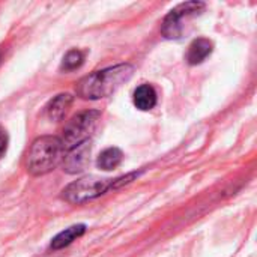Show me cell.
<instances>
[{"label": "cell", "mask_w": 257, "mask_h": 257, "mask_svg": "<svg viewBox=\"0 0 257 257\" xmlns=\"http://www.w3.org/2000/svg\"><path fill=\"white\" fill-rule=\"evenodd\" d=\"M134 105L142 111H149L157 105V92L151 84H140L134 90Z\"/></svg>", "instance_id": "ba28073f"}, {"label": "cell", "mask_w": 257, "mask_h": 257, "mask_svg": "<svg viewBox=\"0 0 257 257\" xmlns=\"http://www.w3.org/2000/svg\"><path fill=\"white\" fill-rule=\"evenodd\" d=\"M99 117H101V113L96 110H87V111H83V113H78L77 116H74L65 125L63 134L60 139L65 151L87 142L90 139V136L93 134V131L96 130Z\"/></svg>", "instance_id": "3957f363"}, {"label": "cell", "mask_w": 257, "mask_h": 257, "mask_svg": "<svg viewBox=\"0 0 257 257\" xmlns=\"http://www.w3.org/2000/svg\"><path fill=\"white\" fill-rule=\"evenodd\" d=\"M8 142H9V137H8V133L3 126H0V160L5 157L6 154V149H8Z\"/></svg>", "instance_id": "4fadbf2b"}, {"label": "cell", "mask_w": 257, "mask_h": 257, "mask_svg": "<svg viewBox=\"0 0 257 257\" xmlns=\"http://www.w3.org/2000/svg\"><path fill=\"white\" fill-rule=\"evenodd\" d=\"M65 148L59 137L44 136L36 139L27 152V172L42 176L53 172L63 160Z\"/></svg>", "instance_id": "7a4b0ae2"}, {"label": "cell", "mask_w": 257, "mask_h": 257, "mask_svg": "<svg viewBox=\"0 0 257 257\" xmlns=\"http://www.w3.org/2000/svg\"><path fill=\"white\" fill-rule=\"evenodd\" d=\"M83 60H84V54L80 50H71L65 54L60 69L62 71H74L81 66Z\"/></svg>", "instance_id": "7c38bea8"}, {"label": "cell", "mask_w": 257, "mask_h": 257, "mask_svg": "<svg viewBox=\"0 0 257 257\" xmlns=\"http://www.w3.org/2000/svg\"><path fill=\"white\" fill-rule=\"evenodd\" d=\"M90 142H84L75 148H71L68 149V152L65 154L62 163H63V170L71 173V175H75V173H81L87 164H89V160H90Z\"/></svg>", "instance_id": "8992f818"}, {"label": "cell", "mask_w": 257, "mask_h": 257, "mask_svg": "<svg viewBox=\"0 0 257 257\" xmlns=\"http://www.w3.org/2000/svg\"><path fill=\"white\" fill-rule=\"evenodd\" d=\"M205 9L202 2H185L173 8L161 24V33L167 39H179L184 35L185 23Z\"/></svg>", "instance_id": "5b68a950"}, {"label": "cell", "mask_w": 257, "mask_h": 257, "mask_svg": "<svg viewBox=\"0 0 257 257\" xmlns=\"http://www.w3.org/2000/svg\"><path fill=\"white\" fill-rule=\"evenodd\" d=\"M212 42L206 38H197L194 39L187 51V62L190 65H199L202 63L211 53H212Z\"/></svg>", "instance_id": "52a82bcc"}, {"label": "cell", "mask_w": 257, "mask_h": 257, "mask_svg": "<svg viewBox=\"0 0 257 257\" xmlns=\"http://www.w3.org/2000/svg\"><path fill=\"white\" fill-rule=\"evenodd\" d=\"M122 160H123V154L119 148H107L99 154V157L96 160V166L101 170L108 172V170H113L117 166H120Z\"/></svg>", "instance_id": "8fae6325"}, {"label": "cell", "mask_w": 257, "mask_h": 257, "mask_svg": "<svg viewBox=\"0 0 257 257\" xmlns=\"http://www.w3.org/2000/svg\"><path fill=\"white\" fill-rule=\"evenodd\" d=\"M84 232H86V226H84V224L71 226V227L65 229L63 232H60L59 235H56V236L51 239L50 247H51L53 250H62V248L68 247L69 244H72L77 238L83 236Z\"/></svg>", "instance_id": "30bf717a"}, {"label": "cell", "mask_w": 257, "mask_h": 257, "mask_svg": "<svg viewBox=\"0 0 257 257\" xmlns=\"http://www.w3.org/2000/svg\"><path fill=\"white\" fill-rule=\"evenodd\" d=\"M72 101H74V96L71 93H60V95H57L47 105V116L51 120H56V122L62 120L65 117L66 111L69 110Z\"/></svg>", "instance_id": "9c48e42d"}, {"label": "cell", "mask_w": 257, "mask_h": 257, "mask_svg": "<svg viewBox=\"0 0 257 257\" xmlns=\"http://www.w3.org/2000/svg\"><path fill=\"white\" fill-rule=\"evenodd\" d=\"M134 74V66L130 63H120L101 71H95L83 77L77 83V95L83 99H101L114 93L123 83H126Z\"/></svg>", "instance_id": "6da1fadb"}, {"label": "cell", "mask_w": 257, "mask_h": 257, "mask_svg": "<svg viewBox=\"0 0 257 257\" xmlns=\"http://www.w3.org/2000/svg\"><path fill=\"white\" fill-rule=\"evenodd\" d=\"M111 188H113V179L86 176L69 184L62 191V199L72 205H81L105 194Z\"/></svg>", "instance_id": "277c9868"}]
</instances>
